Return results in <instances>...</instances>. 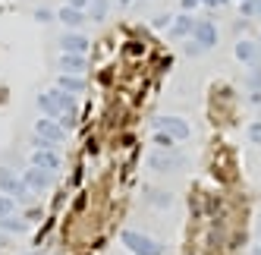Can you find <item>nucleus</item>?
Returning <instances> with one entry per match:
<instances>
[{"instance_id":"f257e3e1","label":"nucleus","mask_w":261,"mask_h":255,"mask_svg":"<svg viewBox=\"0 0 261 255\" xmlns=\"http://www.w3.org/2000/svg\"><path fill=\"white\" fill-rule=\"evenodd\" d=\"M38 107H41V114H44V117H54V120H60L63 114H76V111H79L76 95L63 92V88H57V85L38 95Z\"/></svg>"},{"instance_id":"f03ea898","label":"nucleus","mask_w":261,"mask_h":255,"mask_svg":"<svg viewBox=\"0 0 261 255\" xmlns=\"http://www.w3.org/2000/svg\"><path fill=\"white\" fill-rule=\"evenodd\" d=\"M120 240H123V246L133 255H164V246L154 240V236H148L142 230H123Z\"/></svg>"},{"instance_id":"7ed1b4c3","label":"nucleus","mask_w":261,"mask_h":255,"mask_svg":"<svg viewBox=\"0 0 261 255\" xmlns=\"http://www.w3.org/2000/svg\"><path fill=\"white\" fill-rule=\"evenodd\" d=\"M0 192L10 195V198H16L19 205H25L29 198L35 195V192L22 183V176L16 173V170H10V167H0Z\"/></svg>"},{"instance_id":"20e7f679","label":"nucleus","mask_w":261,"mask_h":255,"mask_svg":"<svg viewBox=\"0 0 261 255\" xmlns=\"http://www.w3.org/2000/svg\"><path fill=\"white\" fill-rule=\"evenodd\" d=\"M154 126H158V130H164L167 136H173L176 142H186V139L192 136L189 120H186V117H176V114H161V117L154 120Z\"/></svg>"},{"instance_id":"39448f33","label":"nucleus","mask_w":261,"mask_h":255,"mask_svg":"<svg viewBox=\"0 0 261 255\" xmlns=\"http://www.w3.org/2000/svg\"><path fill=\"white\" fill-rule=\"evenodd\" d=\"M22 176V183L35 192V195H41V192H47L50 186H54V180H57V176H54L50 170H44V167H35V164H29V167L19 173Z\"/></svg>"},{"instance_id":"423d86ee","label":"nucleus","mask_w":261,"mask_h":255,"mask_svg":"<svg viewBox=\"0 0 261 255\" xmlns=\"http://www.w3.org/2000/svg\"><path fill=\"white\" fill-rule=\"evenodd\" d=\"M192 38L201 44V50H214L217 41H220V29H217L211 19H198L195 29H192Z\"/></svg>"},{"instance_id":"0eeeda50","label":"nucleus","mask_w":261,"mask_h":255,"mask_svg":"<svg viewBox=\"0 0 261 255\" xmlns=\"http://www.w3.org/2000/svg\"><path fill=\"white\" fill-rule=\"evenodd\" d=\"M88 47H91L88 35L79 32V29H66V32L60 35V50H63V54H88Z\"/></svg>"},{"instance_id":"6e6552de","label":"nucleus","mask_w":261,"mask_h":255,"mask_svg":"<svg viewBox=\"0 0 261 255\" xmlns=\"http://www.w3.org/2000/svg\"><path fill=\"white\" fill-rule=\"evenodd\" d=\"M35 136H41L54 145H60L66 139V130L60 126V120H54V117H41V120H35Z\"/></svg>"},{"instance_id":"1a4fd4ad","label":"nucleus","mask_w":261,"mask_h":255,"mask_svg":"<svg viewBox=\"0 0 261 255\" xmlns=\"http://www.w3.org/2000/svg\"><path fill=\"white\" fill-rule=\"evenodd\" d=\"M54 148H57V145H50V148H35V151H32V164H35V167L50 170V173H57V170L63 167V155L54 151Z\"/></svg>"},{"instance_id":"9d476101","label":"nucleus","mask_w":261,"mask_h":255,"mask_svg":"<svg viewBox=\"0 0 261 255\" xmlns=\"http://www.w3.org/2000/svg\"><path fill=\"white\" fill-rule=\"evenodd\" d=\"M233 54H236V60H239L242 66H255V63H261V44L252 41V38H239L236 47H233Z\"/></svg>"},{"instance_id":"9b49d317","label":"nucleus","mask_w":261,"mask_h":255,"mask_svg":"<svg viewBox=\"0 0 261 255\" xmlns=\"http://www.w3.org/2000/svg\"><path fill=\"white\" fill-rule=\"evenodd\" d=\"M195 16L192 13H179V16H173V22H170V29H167V35H170L173 41H186V38H192V29H195Z\"/></svg>"},{"instance_id":"f8f14e48","label":"nucleus","mask_w":261,"mask_h":255,"mask_svg":"<svg viewBox=\"0 0 261 255\" xmlns=\"http://www.w3.org/2000/svg\"><path fill=\"white\" fill-rule=\"evenodd\" d=\"M148 167L161 170V173H170V170H179L182 167V158L176 151H154L151 158H148Z\"/></svg>"},{"instance_id":"ddd939ff","label":"nucleus","mask_w":261,"mask_h":255,"mask_svg":"<svg viewBox=\"0 0 261 255\" xmlns=\"http://www.w3.org/2000/svg\"><path fill=\"white\" fill-rule=\"evenodd\" d=\"M85 69H88V54H60V72L85 76Z\"/></svg>"},{"instance_id":"4468645a","label":"nucleus","mask_w":261,"mask_h":255,"mask_svg":"<svg viewBox=\"0 0 261 255\" xmlns=\"http://www.w3.org/2000/svg\"><path fill=\"white\" fill-rule=\"evenodd\" d=\"M57 19H60L66 29H79V26H85V10H76V7L63 4V7L57 10Z\"/></svg>"},{"instance_id":"2eb2a0df","label":"nucleus","mask_w":261,"mask_h":255,"mask_svg":"<svg viewBox=\"0 0 261 255\" xmlns=\"http://www.w3.org/2000/svg\"><path fill=\"white\" fill-rule=\"evenodd\" d=\"M57 88H63L69 95H82L88 85H85V76H69V72H63V76H57Z\"/></svg>"},{"instance_id":"dca6fc26","label":"nucleus","mask_w":261,"mask_h":255,"mask_svg":"<svg viewBox=\"0 0 261 255\" xmlns=\"http://www.w3.org/2000/svg\"><path fill=\"white\" fill-rule=\"evenodd\" d=\"M0 230H4V233H25L29 224H25V217H19V214H4V217H0Z\"/></svg>"},{"instance_id":"f3484780","label":"nucleus","mask_w":261,"mask_h":255,"mask_svg":"<svg viewBox=\"0 0 261 255\" xmlns=\"http://www.w3.org/2000/svg\"><path fill=\"white\" fill-rule=\"evenodd\" d=\"M107 7H110V0H91V4H88V16L95 22H101L104 16H107Z\"/></svg>"},{"instance_id":"a211bd4d","label":"nucleus","mask_w":261,"mask_h":255,"mask_svg":"<svg viewBox=\"0 0 261 255\" xmlns=\"http://www.w3.org/2000/svg\"><path fill=\"white\" fill-rule=\"evenodd\" d=\"M154 145H158V148H167V151H173L176 139H173V136H167L164 130H154Z\"/></svg>"},{"instance_id":"6ab92c4d","label":"nucleus","mask_w":261,"mask_h":255,"mask_svg":"<svg viewBox=\"0 0 261 255\" xmlns=\"http://www.w3.org/2000/svg\"><path fill=\"white\" fill-rule=\"evenodd\" d=\"M252 72H249V79H246V85L252 88V92H261V63H255V66H249Z\"/></svg>"},{"instance_id":"aec40b11","label":"nucleus","mask_w":261,"mask_h":255,"mask_svg":"<svg viewBox=\"0 0 261 255\" xmlns=\"http://www.w3.org/2000/svg\"><path fill=\"white\" fill-rule=\"evenodd\" d=\"M239 16H242V19L258 16V0H239Z\"/></svg>"},{"instance_id":"412c9836","label":"nucleus","mask_w":261,"mask_h":255,"mask_svg":"<svg viewBox=\"0 0 261 255\" xmlns=\"http://www.w3.org/2000/svg\"><path fill=\"white\" fill-rule=\"evenodd\" d=\"M16 205H19L16 198H10V195L0 192V217H4V214H16Z\"/></svg>"},{"instance_id":"4be33fe9","label":"nucleus","mask_w":261,"mask_h":255,"mask_svg":"<svg viewBox=\"0 0 261 255\" xmlns=\"http://www.w3.org/2000/svg\"><path fill=\"white\" fill-rule=\"evenodd\" d=\"M151 198H154V202H151L154 208H170V205H173V195H170V192H154Z\"/></svg>"},{"instance_id":"5701e85b","label":"nucleus","mask_w":261,"mask_h":255,"mask_svg":"<svg viewBox=\"0 0 261 255\" xmlns=\"http://www.w3.org/2000/svg\"><path fill=\"white\" fill-rule=\"evenodd\" d=\"M182 54H186V57H201L204 50H201V44L192 38V41H182Z\"/></svg>"},{"instance_id":"b1692460","label":"nucleus","mask_w":261,"mask_h":255,"mask_svg":"<svg viewBox=\"0 0 261 255\" xmlns=\"http://www.w3.org/2000/svg\"><path fill=\"white\" fill-rule=\"evenodd\" d=\"M170 22H173V16L170 13H161V16H154V19H151V26L161 32V29H170Z\"/></svg>"},{"instance_id":"393cba45","label":"nucleus","mask_w":261,"mask_h":255,"mask_svg":"<svg viewBox=\"0 0 261 255\" xmlns=\"http://www.w3.org/2000/svg\"><path fill=\"white\" fill-rule=\"evenodd\" d=\"M249 142H252V145H261V120L249 123Z\"/></svg>"},{"instance_id":"a878e982","label":"nucleus","mask_w":261,"mask_h":255,"mask_svg":"<svg viewBox=\"0 0 261 255\" xmlns=\"http://www.w3.org/2000/svg\"><path fill=\"white\" fill-rule=\"evenodd\" d=\"M54 16H57V13H50V10H44V7H38V10H35V19H38V22H50Z\"/></svg>"},{"instance_id":"bb28decb","label":"nucleus","mask_w":261,"mask_h":255,"mask_svg":"<svg viewBox=\"0 0 261 255\" xmlns=\"http://www.w3.org/2000/svg\"><path fill=\"white\" fill-rule=\"evenodd\" d=\"M198 4H204V7H208V10H214V7H227L230 0H198Z\"/></svg>"},{"instance_id":"cd10ccee","label":"nucleus","mask_w":261,"mask_h":255,"mask_svg":"<svg viewBox=\"0 0 261 255\" xmlns=\"http://www.w3.org/2000/svg\"><path fill=\"white\" fill-rule=\"evenodd\" d=\"M179 7H182V13H192L198 7V0H179Z\"/></svg>"},{"instance_id":"c85d7f7f","label":"nucleus","mask_w":261,"mask_h":255,"mask_svg":"<svg viewBox=\"0 0 261 255\" xmlns=\"http://www.w3.org/2000/svg\"><path fill=\"white\" fill-rule=\"evenodd\" d=\"M66 4H69V7H76V10H85V13H88V4H91V0H66Z\"/></svg>"},{"instance_id":"c756f323","label":"nucleus","mask_w":261,"mask_h":255,"mask_svg":"<svg viewBox=\"0 0 261 255\" xmlns=\"http://www.w3.org/2000/svg\"><path fill=\"white\" fill-rule=\"evenodd\" d=\"M117 4H120V7H129V4H133V0H117Z\"/></svg>"},{"instance_id":"7c9ffc66","label":"nucleus","mask_w":261,"mask_h":255,"mask_svg":"<svg viewBox=\"0 0 261 255\" xmlns=\"http://www.w3.org/2000/svg\"><path fill=\"white\" fill-rule=\"evenodd\" d=\"M252 255H261V243H258V246H255V252H252Z\"/></svg>"},{"instance_id":"2f4dec72","label":"nucleus","mask_w":261,"mask_h":255,"mask_svg":"<svg viewBox=\"0 0 261 255\" xmlns=\"http://www.w3.org/2000/svg\"><path fill=\"white\" fill-rule=\"evenodd\" d=\"M258 19H261V0H258Z\"/></svg>"},{"instance_id":"473e14b6","label":"nucleus","mask_w":261,"mask_h":255,"mask_svg":"<svg viewBox=\"0 0 261 255\" xmlns=\"http://www.w3.org/2000/svg\"><path fill=\"white\" fill-rule=\"evenodd\" d=\"M258 243H261V224H258Z\"/></svg>"},{"instance_id":"72a5a7b5","label":"nucleus","mask_w":261,"mask_h":255,"mask_svg":"<svg viewBox=\"0 0 261 255\" xmlns=\"http://www.w3.org/2000/svg\"><path fill=\"white\" fill-rule=\"evenodd\" d=\"M258 44H261V35H258Z\"/></svg>"},{"instance_id":"f704fd0d","label":"nucleus","mask_w":261,"mask_h":255,"mask_svg":"<svg viewBox=\"0 0 261 255\" xmlns=\"http://www.w3.org/2000/svg\"><path fill=\"white\" fill-rule=\"evenodd\" d=\"M35 255H38V252H35Z\"/></svg>"},{"instance_id":"c9c22d12","label":"nucleus","mask_w":261,"mask_h":255,"mask_svg":"<svg viewBox=\"0 0 261 255\" xmlns=\"http://www.w3.org/2000/svg\"><path fill=\"white\" fill-rule=\"evenodd\" d=\"M236 4H239V0H236Z\"/></svg>"}]
</instances>
